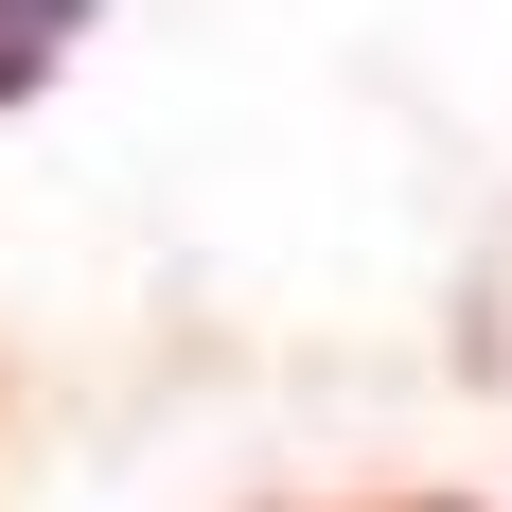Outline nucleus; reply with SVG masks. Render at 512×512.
I'll return each instance as SVG.
<instances>
[{
    "label": "nucleus",
    "mask_w": 512,
    "mask_h": 512,
    "mask_svg": "<svg viewBox=\"0 0 512 512\" xmlns=\"http://www.w3.org/2000/svg\"><path fill=\"white\" fill-rule=\"evenodd\" d=\"M18 89H36V36H0V106H18Z\"/></svg>",
    "instance_id": "f257e3e1"
}]
</instances>
